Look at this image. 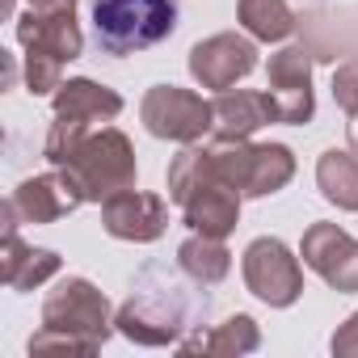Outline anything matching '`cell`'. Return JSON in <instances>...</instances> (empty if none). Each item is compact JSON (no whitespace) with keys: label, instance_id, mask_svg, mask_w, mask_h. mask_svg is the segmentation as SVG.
I'll return each mask as SVG.
<instances>
[{"label":"cell","instance_id":"6da1fadb","mask_svg":"<svg viewBox=\"0 0 358 358\" xmlns=\"http://www.w3.org/2000/svg\"><path fill=\"white\" fill-rule=\"evenodd\" d=\"M43 333L30 337L34 350H97L110 337V303L89 278H64L43 303Z\"/></svg>","mask_w":358,"mask_h":358},{"label":"cell","instance_id":"7a4b0ae2","mask_svg":"<svg viewBox=\"0 0 358 358\" xmlns=\"http://www.w3.org/2000/svg\"><path fill=\"white\" fill-rule=\"evenodd\" d=\"M118 333H127L131 341L139 345H169L182 337V329H194L190 324V299H186V287L177 282L169 270L160 266H148L131 291V299L118 308Z\"/></svg>","mask_w":358,"mask_h":358},{"label":"cell","instance_id":"cb8c5ba5","mask_svg":"<svg viewBox=\"0 0 358 358\" xmlns=\"http://www.w3.org/2000/svg\"><path fill=\"white\" fill-rule=\"evenodd\" d=\"M34 13H76V0H30Z\"/></svg>","mask_w":358,"mask_h":358},{"label":"cell","instance_id":"30bf717a","mask_svg":"<svg viewBox=\"0 0 358 358\" xmlns=\"http://www.w3.org/2000/svg\"><path fill=\"white\" fill-rule=\"evenodd\" d=\"M303 266L337 291H358V241L337 224H312L303 232Z\"/></svg>","mask_w":358,"mask_h":358},{"label":"cell","instance_id":"4fadbf2b","mask_svg":"<svg viewBox=\"0 0 358 358\" xmlns=\"http://www.w3.org/2000/svg\"><path fill=\"white\" fill-rule=\"evenodd\" d=\"M211 114H215V135L220 139H249L257 127L274 122V106L266 93H249V89H224L215 101H211Z\"/></svg>","mask_w":358,"mask_h":358},{"label":"cell","instance_id":"44dd1931","mask_svg":"<svg viewBox=\"0 0 358 358\" xmlns=\"http://www.w3.org/2000/svg\"><path fill=\"white\" fill-rule=\"evenodd\" d=\"M59 59H47V55H26V85H30V93H51V89H59L64 80H59Z\"/></svg>","mask_w":358,"mask_h":358},{"label":"cell","instance_id":"7c38bea8","mask_svg":"<svg viewBox=\"0 0 358 358\" xmlns=\"http://www.w3.org/2000/svg\"><path fill=\"white\" fill-rule=\"evenodd\" d=\"M17 38H22L26 55H47L59 64H72L85 47L72 13H34L30 9V17H22V26H17Z\"/></svg>","mask_w":358,"mask_h":358},{"label":"cell","instance_id":"d4e9b609","mask_svg":"<svg viewBox=\"0 0 358 358\" xmlns=\"http://www.w3.org/2000/svg\"><path fill=\"white\" fill-rule=\"evenodd\" d=\"M350 148H354V156H358V114H350Z\"/></svg>","mask_w":358,"mask_h":358},{"label":"cell","instance_id":"d6986e66","mask_svg":"<svg viewBox=\"0 0 358 358\" xmlns=\"http://www.w3.org/2000/svg\"><path fill=\"white\" fill-rule=\"evenodd\" d=\"M245 30L257 38V43H282L291 30H295V17L287 9V0H241L236 5Z\"/></svg>","mask_w":358,"mask_h":358},{"label":"cell","instance_id":"603a6c76","mask_svg":"<svg viewBox=\"0 0 358 358\" xmlns=\"http://www.w3.org/2000/svg\"><path fill=\"white\" fill-rule=\"evenodd\" d=\"M333 354H358V312L345 320V329L333 337Z\"/></svg>","mask_w":358,"mask_h":358},{"label":"cell","instance_id":"8992f818","mask_svg":"<svg viewBox=\"0 0 358 358\" xmlns=\"http://www.w3.org/2000/svg\"><path fill=\"white\" fill-rule=\"evenodd\" d=\"M245 282L270 308H291L303 291V270L278 236H262L245 249Z\"/></svg>","mask_w":358,"mask_h":358},{"label":"cell","instance_id":"52a82bcc","mask_svg":"<svg viewBox=\"0 0 358 358\" xmlns=\"http://www.w3.org/2000/svg\"><path fill=\"white\" fill-rule=\"evenodd\" d=\"M270 85L266 97L274 106V122H291L303 127L316 114V97H312V55L303 47H282L278 55H270Z\"/></svg>","mask_w":358,"mask_h":358},{"label":"cell","instance_id":"ac0fdd59","mask_svg":"<svg viewBox=\"0 0 358 358\" xmlns=\"http://www.w3.org/2000/svg\"><path fill=\"white\" fill-rule=\"evenodd\" d=\"M295 177V156L282 143H253V177H249V199L278 194Z\"/></svg>","mask_w":358,"mask_h":358},{"label":"cell","instance_id":"7402d4cb","mask_svg":"<svg viewBox=\"0 0 358 358\" xmlns=\"http://www.w3.org/2000/svg\"><path fill=\"white\" fill-rule=\"evenodd\" d=\"M333 97H337V106H341L345 114H358V59L345 64V68H337V76H333Z\"/></svg>","mask_w":358,"mask_h":358},{"label":"cell","instance_id":"3957f363","mask_svg":"<svg viewBox=\"0 0 358 358\" xmlns=\"http://www.w3.org/2000/svg\"><path fill=\"white\" fill-rule=\"evenodd\" d=\"M177 30V0H93V34L106 55H135Z\"/></svg>","mask_w":358,"mask_h":358},{"label":"cell","instance_id":"8fae6325","mask_svg":"<svg viewBox=\"0 0 358 358\" xmlns=\"http://www.w3.org/2000/svg\"><path fill=\"white\" fill-rule=\"evenodd\" d=\"M101 224L110 236L118 241H156L169 224V203L160 194H143V190H118L101 203Z\"/></svg>","mask_w":358,"mask_h":358},{"label":"cell","instance_id":"9c48e42d","mask_svg":"<svg viewBox=\"0 0 358 358\" xmlns=\"http://www.w3.org/2000/svg\"><path fill=\"white\" fill-rule=\"evenodd\" d=\"M9 203L26 224H55L59 215H72L80 203H89V194L76 182V173L64 169V173H43V177L22 182Z\"/></svg>","mask_w":358,"mask_h":358},{"label":"cell","instance_id":"2e32d148","mask_svg":"<svg viewBox=\"0 0 358 358\" xmlns=\"http://www.w3.org/2000/svg\"><path fill=\"white\" fill-rule=\"evenodd\" d=\"M316 182L337 211H358V156L329 148L316 164Z\"/></svg>","mask_w":358,"mask_h":358},{"label":"cell","instance_id":"e0dca14e","mask_svg":"<svg viewBox=\"0 0 358 358\" xmlns=\"http://www.w3.org/2000/svg\"><path fill=\"white\" fill-rule=\"evenodd\" d=\"M177 262H182V270L194 278V282H224L228 270H232V253L215 241V236H190L182 249H177Z\"/></svg>","mask_w":358,"mask_h":358},{"label":"cell","instance_id":"5b68a950","mask_svg":"<svg viewBox=\"0 0 358 358\" xmlns=\"http://www.w3.org/2000/svg\"><path fill=\"white\" fill-rule=\"evenodd\" d=\"M139 114H143V127L156 139H173V143H194L215 127L211 101H203L190 89H177V85H156L143 97Z\"/></svg>","mask_w":358,"mask_h":358},{"label":"cell","instance_id":"277c9868","mask_svg":"<svg viewBox=\"0 0 358 358\" xmlns=\"http://www.w3.org/2000/svg\"><path fill=\"white\" fill-rule=\"evenodd\" d=\"M64 169L76 173V182L85 186L89 203H106L110 194L135 186V152H131V139L122 131H114V127L89 131L72 148V156L64 160Z\"/></svg>","mask_w":358,"mask_h":358},{"label":"cell","instance_id":"9a60e30c","mask_svg":"<svg viewBox=\"0 0 358 358\" xmlns=\"http://www.w3.org/2000/svg\"><path fill=\"white\" fill-rule=\"evenodd\" d=\"M55 270H59V257L51 249H26L17 228L5 232V282L13 291H30V287L47 282Z\"/></svg>","mask_w":358,"mask_h":358},{"label":"cell","instance_id":"ffe728a7","mask_svg":"<svg viewBox=\"0 0 358 358\" xmlns=\"http://www.w3.org/2000/svg\"><path fill=\"white\" fill-rule=\"evenodd\" d=\"M182 350H207V354H245V350H257V329H253V316H232L215 337H186Z\"/></svg>","mask_w":358,"mask_h":358},{"label":"cell","instance_id":"5bb4252c","mask_svg":"<svg viewBox=\"0 0 358 358\" xmlns=\"http://www.w3.org/2000/svg\"><path fill=\"white\" fill-rule=\"evenodd\" d=\"M55 114L76 118V122H101V118H118L122 114V97L97 80H68L55 93Z\"/></svg>","mask_w":358,"mask_h":358},{"label":"cell","instance_id":"ba28073f","mask_svg":"<svg viewBox=\"0 0 358 358\" xmlns=\"http://www.w3.org/2000/svg\"><path fill=\"white\" fill-rule=\"evenodd\" d=\"M253 68H257V47L241 34H215V38H207L190 51V76L203 89H215V93L232 89Z\"/></svg>","mask_w":358,"mask_h":358}]
</instances>
